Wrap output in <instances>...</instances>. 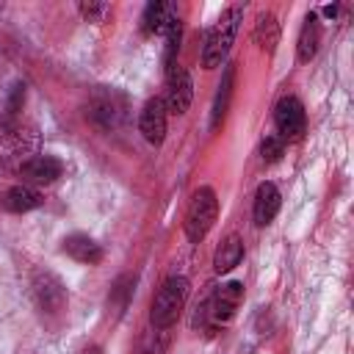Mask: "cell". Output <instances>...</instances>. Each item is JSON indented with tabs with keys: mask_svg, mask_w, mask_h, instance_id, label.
<instances>
[{
	"mask_svg": "<svg viewBox=\"0 0 354 354\" xmlns=\"http://www.w3.org/2000/svg\"><path fill=\"white\" fill-rule=\"evenodd\" d=\"M243 19V8L241 6H230L218 19L216 25L207 30L205 36V47H202V66L205 69H216L227 61L230 50H232V41L238 36V25Z\"/></svg>",
	"mask_w": 354,
	"mask_h": 354,
	"instance_id": "1",
	"label": "cell"
},
{
	"mask_svg": "<svg viewBox=\"0 0 354 354\" xmlns=\"http://www.w3.org/2000/svg\"><path fill=\"white\" fill-rule=\"evenodd\" d=\"M39 149V130L33 124L17 122L0 136V171H19Z\"/></svg>",
	"mask_w": 354,
	"mask_h": 354,
	"instance_id": "2",
	"label": "cell"
},
{
	"mask_svg": "<svg viewBox=\"0 0 354 354\" xmlns=\"http://www.w3.org/2000/svg\"><path fill=\"white\" fill-rule=\"evenodd\" d=\"M188 288L191 285L185 277H169L160 285V290L152 299V310H149V321L155 329H169L171 324H177L185 307V299H188Z\"/></svg>",
	"mask_w": 354,
	"mask_h": 354,
	"instance_id": "3",
	"label": "cell"
},
{
	"mask_svg": "<svg viewBox=\"0 0 354 354\" xmlns=\"http://www.w3.org/2000/svg\"><path fill=\"white\" fill-rule=\"evenodd\" d=\"M218 216V199L213 194V188H199L191 196V205L185 210V235L191 243H199L216 224Z\"/></svg>",
	"mask_w": 354,
	"mask_h": 354,
	"instance_id": "4",
	"label": "cell"
},
{
	"mask_svg": "<svg viewBox=\"0 0 354 354\" xmlns=\"http://www.w3.org/2000/svg\"><path fill=\"white\" fill-rule=\"evenodd\" d=\"M88 119L100 130H116L124 119V97L113 88H97L88 102Z\"/></svg>",
	"mask_w": 354,
	"mask_h": 354,
	"instance_id": "5",
	"label": "cell"
},
{
	"mask_svg": "<svg viewBox=\"0 0 354 354\" xmlns=\"http://www.w3.org/2000/svg\"><path fill=\"white\" fill-rule=\"evenodd\" d=\"M274 124H277V136L282 141H299L301 133L307 130V113L304 105L296 97H282L274 108Z\"/></svg>",
	"mask_w": 354,
	"mask_h": 354,
	"instance_id": "6",
	"label": "cell"
},
{
	"mask_svg": "<svg viewBox=\"0 0 354 354\" xmlns=\"http://www.w3.org/2000/svg\"><path fill=\"white\" fill-rule=\"evenodd\" d=\"M191 100H194V83H191V75L185 66L174 64L169 69V77H166V111L174 113V116H183L188 108H191Z\"/></svg>",
	"mask_w": 354,
	"mask_h": 354,
	"instance_id": "7",
	"label": "cell"
},
{
	"mask_svg": "<svg viewBox=\"0 0 354 354\" xmlns=\"http://www.w3.org/2000/svg\"><path fill=\"white\" fill-rule=\"evenodd\" d=\"M241 301H243V285L241 282H224L210 299H207V321H210V326H218V324H227L232 315H235V310L241 307Z\"/></svg>",
	"mask_w": 354,
	"mask_h": 354,
	"instance_id": "8",
	"label": "cell"
},
{
	"mask_svg": "<svg viewBox=\"0 0 354 354\" xmlns=\"http://www.w3.org/2000/svg\"><path fill=\"white\" fill-rule=\"evenodd\" d=\"M166 102L163 97H152L144 102L141 108V116H138V130L141 136L152 144V147H160L163 138H166Z\"/></svg>",
	"mask_w": 354,
	"mask_h": 354,
	"instance_id": "9",
	"label": "cell"
},
{
	"mask_svg": "<svg viewBox=\"0 0 354 354\" xmlns=\"http://www.w3.org/2000/svg\"><path fill=\"white\" fill-rule=\"evenodd\" d=\"M61 171H64V163L55 155H33L28 163H22L19 177H22V183H28V185L36 188V185L55 183L61 177Z\"/></svg>",
	"mask_w": 354,
	"mask_h": 354,
	"instance_id": "10",
	"label": "cell"
},
{
	"mask_svg": "<svg viewBox=\"0 0 354 354\" xmlns=\"http://www.w3.org/2000/svg\"><path fill=\"white\" fill-rule=\"evenodd\" d=\"M33 299L44 313H61L66 307V290L58 277L53 274H36L33 279Z\"/></svg>",
	"mask_w": 354,
	"mask_h": 354,
	"instance_id": "11",
	"label": "cell"
},
{
	"mask_svg": "<svg viewBox=\"0 0 354 354\" xmlns=\"http://www.w3.org/2000/svg\"><path fill=\"white\" fill-rule=\"evenodd\" d=\"M61 249H64V254L72 257L75 263H83V266H97V263H102V246H100L94 238H88L86 232H72V235H66Z\"/></svg>",
	"mask_w": 354,
	"mask_h": 354,
	"instance_id": "12",
	"label": "cell"
},
{
	"mask_svg": "<svg viewBox=\"0 0 354 354\" xmlns=\"http://www.w3.org/2000/svg\"><path fill=\"white\" fill-rule=\"evenodd\" d=\"M279 205H282V196L277 191L274 183H260L257 191H254V205H252V216H254V224L257 227H266L274 221V216L279 213Z\"/></svg>",
	"mask_w": 354,
	"mask_h": 354,
	"instance_id": "13",
	"label": "cell"
},
{
	"mask_svg": "<svg viewBox=\"0 0 354 354\" xmlns=\"http://www.w3.org/2000/svg\"><path fill=\"white\" fill-rule=\"evenodd\" d=\"M41 191L28 185V183H17L11 185L3 196H0V207L8 210V213H28V210H36L41 205Z\"/></svg>",
	"mask_w": 354,
	"mask_h": 354,
	"instance_id": "14",
	"label": "cell"
},
{
	"mask_svg": "<svg viewBox=\"0 0 354 354\" xmlns=\"http://www.w3.org/2000/svg\"><path fill=\"white\" fill-rule=\"evenodd\" d=\"M177 19H180V17L171 11V6H166V3H160V0H152V3H147L144 14H141V30H144L147 36L166 33Z\"/></svg>",
	"mask_w": 354,
	"mask_h": 354,
	"instance_id": "15",
	"label": "cell"
},
{
	"mask_svg": "<svg viewBox=\"0 0 354 354\" xmlns=\"http://www.w3.org/2000/svg\"><path fill=\"white\" fill-rule=\"evenodd\" d=\"M318 41H321V28H318V17L310 11L304 17V25H301V33H299V41H296V58L301 64L313 61L315 53H318Z\"/></svg>",
	"mask_w": 354,
	"mask_h": 354,
	"instance_id": "16",
	"label": "cell"
},
{
	"mask_svg": "<svg viewBox=\"0 0 354 354\" xmlns=\"http://www.w3.org/2000/svg\"><path fill=\"white\" fill-rule=\"evenodd\" d=\"M241 260H243V241L238 235H227L213 254V268L218 274H230Z\"/></svg>",
	"mask_w": 354,
	"mask_h": 354,
	"instance_id": "17",
	"label": "cell"
},
{
	"mask_svg": "<svg viewBox=\"0 0 354 354\" xmlns=\"http://www.w3.org/2000/svg\"><path fill=\"white\" fill-rule=\"evenodd\" d=\"M254 41L268 55L277 50V44H279V22H277L274 14H260V19L254 25Z\"/></svg>",
	"mask_w": 354,
	"mask_h": 354,
	"instance_id": "18",
	"label": "cell"
},
{
	"mask_svg": "<svg viewBox=\"0 0 354 354\" xmlns=\"http://www.w3.org/2000/svg\"><path fill=\"white\" fill-rule=\"evenodd\" d=\"M232 80H235V69H232V66H227V69H224V77H221V83H218L216 100H213V119H210V124H213V127H218V124L224 122V116H227L230 97H232Z\"/></svg>",
	"mask_w": 354,
	"mask_h": 354,
	"instance_id": "19",
	"label": "cell"
},
{
	"mask_svg": "<svg viewBox=\"0 0 354 354\" xmlns=\"http://www.w3.org/2000/svg\"><path fill=\"white\" fill-rule=\"evenodd\" d=\"M133 290H136V277H133V274H122V277L113 282V288H111V296H108L111 307H113L116 313H124L127 304H130V299H133Z\"/></svg>",
	"mask_w": 354,
	"mask_h": 354,
	"instance_id": "20",
	"label": "cell"
},
{
	"mask_svg": "<svg viewBox=\"0 0 354 354\" xmlns=\"http://www.w3.org/2000/svg\"><path fill=\"white\" fill-rule=\"evenodd\" d=\"M22 105H25V86H22V83H17V86L11 88V94H8V100H6V113H3V130L14 127V124L19 122V111H22Z\"/></svg>",
	"mask_w": 354,
	"mask_h": 354,
	"instance_id": "21",
	"label": "cell"
},
{
	"mask_svg": "<svg viewBox=\"0 0 354 354\" xmlns=\"http://www.w3.org/2000/svg\"><path fill=\"white\" fill-rule=\"evenodd\" d=\"M166 348H169V332L152 326V332L141 340V346H138L136 354H166Z\"/></svg>",
	"mask_w": 354,
	"mask_h": 354,
	"instance_id": "22",
	"label": "cell"
},
{
	"mask_svg": "<svg viewBox=\"0 0 354 354\" xmlns=\"http://www.w3.org/2000/svg\"><path fill=\"white\" fill-rule=\"evenodd\" d=\"M282 152H285V141H282L277 133H271V136H266V138L260 141L263 163H277V160L282 158Z\"/></svg>",
	"mask_w": 354,
	"mask_h": 354,
	"instance_id": "23",
	"label": "cell"
},
{
	"mask_svg": "<svg viewBox=\"0 0 354 354\" xmlns=\"http://www.w3.org/2000/svg\"><path fill=\"white\" fill-rule=\"evenodd\" d=\"M77 8L83 14V19L86 22H94V25H102L108 19V14H111V6L108 3H80Z\"/></svg>",
	"mask_w": 354,
	"mask_h": 354,
	"instance_id": "24",
	"label": "cell"
},
{
	"mask_svg": "<svg viewBox=\"0 0 354 354\" xmlns=\"http://www.w3.org/2000/svg\"><path fill=\"white\" fill-rule=\"evenodd\" d=\"M337 11H340L337 6H326V8H324V17H329V19H335V17H337Z\"/></svg>",
	"mask_w": 354,
	"mask_h": 354,
	"instance_id": "25",
	"label": "cell"
},
{
	"mask_svg": "<svg viewBox=\"0 0 354 354\" xmlns=\"http://www.w3.org/2000/svg\"><path fill=\"white\" fill-rule=\"evenodd\" d=\"M83 354H100V346H88Z\"/></svg>",
	"mask_w": 354,
	"mask_h": 354,
	"instance_id": "26",
	"label": "cell"
}]
</instances>
